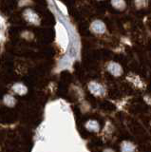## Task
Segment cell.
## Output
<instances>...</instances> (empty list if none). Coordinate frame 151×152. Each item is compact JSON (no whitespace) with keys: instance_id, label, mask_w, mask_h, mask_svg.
<instances>
[{"instance_id":"1","label":"cell","mask_w":151,"mask_h":152,"mask_svg":"<svg viewBox=\"0 0 151 152\" xmlns=\"http://www.w3.org/2000/svg\"><path fill=\"white\" fill-rule=\"evenodd\" d=\"M24 15H25V17L28 21L32 23V24H34V25H38L39 22H40L38 15H37L34 11H31V10H27L24 13Z\"/></svg>"},{"instance_id":"2","label":"cell","mask_w":151,"mask_h":152,"mask_svg":"<svg viewBox=\"0 0 151 152\" xmlns=\"http://www.w3.org/2000/svg\"><path fill=\"white\" fill-rule=\"evenodd\" d=\"M89 90L91 91V93H93L94 95H103L104 92H105V88L101 85V84H98V83H90L88 86Z\"/></svg>"},{"instance_id":"3","label":"cell","mask_w":151,"mask_h":152,"mask_svg":"<svg viewBox=\"0 0 151 152\" xmlns=\"http://www.w3.org/2000/svg\"><path fill=\"white\" fill-rule=\"evenodd\" d=\"M90 28H91V31L93 32H95V33H104V32L106 31V26H105V24H104L100 20L94 21L91 24Z\"/></svg>"},{"instance_id":"4","label":"cell","mask_w":151,"mask_h":152,"mask_svg":"<svg viewBox=\"0 0 151 152\" xmlns=\"http://www.w3.org/2000/svg\"><path fill=\"white\" fill-rule=\"evenodd\" d=\"M108 69V71L114 76H120L122 73H123V69L121 68V66L117 63H114V62H112L107 66Z\"/></svg>"},{"instance_id":"5","label":"cell","mask_w":151,"mask_h":152,"mask_svg":"<svg viewBox=\"0 0 151 152\" xmlns=\"http://www.w3.org/2000/svg\"><path fill=\"white\" fill-rule=\"evenodd\" d=\"M86 127L89 131H98L99 128H100L99 124L96 121H88L86 124Z\"/></svg>"},{"instance_id":"6","label":"cell","mask_w":151,"mask_h":152,"mask_svg":"<svg viewBox=\"0 0 151 152\" xmlns=\"http://www.w3.org/2000/svg\"><path fill=\"white\" fill-rule=\"evenodd\" d=\"M12 89L19 95L25 94L27 92V88L23 84H15V86H13Z\"/></svg>"},{"instance_id":"7","label":"cell","mask_w":151,"mask_h":152,"mask_svg":"<svg viewBox=\"0 0 151 152\" xmlns=\"http://www.w3.org/2000/svg\"><path fill=\"white\" fill-rule=\"evenodd\" d=\"M113 7L118 10H124L125 8V0H112Z\"/></svg>"},{"instance_id":"8","label":"cell","mask_w":151,"mask_h":152,"mask_svg":"<svg viewBox=\"0 0 151 152\" xmlns=\"http://www.w3.org/2000/svg\"><path fill=\"white\" fill-rule=\"evenodd\" d=\"M4 103H5L6 106L12 107L15 104V99L11 95H7V96L4 97Z\"/></svg>"},{"instance_id":"9","label":"cell","mask_w":151,"mask_h":152,"mask_svg":"<svg viewBox=\"0 0 151 152\" xmlns=\"http://www.w3.org/2000/svg\"><path fill=\"white\" fill-rule=\"evenodd\" d=\"M135 148L132 144H130L129 142H124L122 144V150L123 151H133Z\"/></svg>"}]
</instances>
